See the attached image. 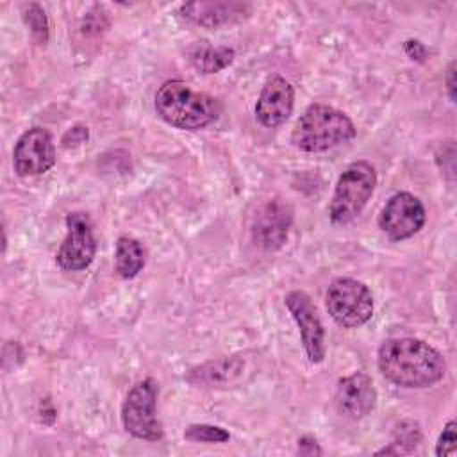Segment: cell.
Returning <instances> with one entry per match:
<instances>
[{
    "label": "cell",
    "mask_w": 457,
    "mask_h": 457,
    "mask_svg": "<svg viewBox=\"0 0 457 457\" xmlns=\"http://www.w3.org/2000/svg\"><path fill=\"white\" fill-rule=\"evenodd\" d=\"M12 164L20 177H34L48 171L55 164V145L50 132L43 127L25 130L14 145Z\"/></svg>",
    "instance_id": "10"
},
{
    "label": "cell",
    "mask_w": 457,
    "mask_h": 457,
    "mask_svg": "<svg viewBox=\"0 0 457 457\" xmlns=\"http://www.w3.org/2000/svg\"><path fill=\"white\" fill-rule=\"evenodd\" d=\"M427 220L425 207L418 196L407 191L395 193L378 214L380 230L393 241H403L418 234Z\"/></svg>",
    "instance_id": "7"
},
{
    "label": "cell",
    "mask_w": 457,
    "mask_h": 457,
    "mask_svg": "<svg viewBox=\"0 0 457 457\" xmlns=\"http://www.w3.org/2000/svg\"><path fill=\"white\" fill-rule=\"evenodd\" d=\"M403 50H405V54L412 59V61H423L425 59V55H427V48H425V45L421 43V41H418V39H407L405 41V45H403Z\"/></svg>",
    "instance_id": "24"
},
{
    "label": "cell",
    "mask_w": 457,
    "mask_h": 457,
    "mask_svg": "<svg viewBox=\"0 0 457 457\" xmlns=\"http://www.w3.org/2000/svg\"><path fill=\"white\" fill-rule=\"evenodd\" d=\"M68 234L59 246L57 264L64 271L86 270L96 253V239L91 218L84 211H73L66 216Z\"/></svg>",
    "instance_id": "8"
},
{
    "label": "cell",
    "mask_w": 457,
    "mask_h": 457,
    "mask_svg": "<svg viewBox=\"0 0 457 457\" xmlns=\"http://www.w3.org/2000/svg\"><path fill=\"white\" fill-rule=\"evenodd\" d=\"M284 303L298 325L302 345L309 362L318 364L325 359V328L311 296L303 291H289Z\"/></svg>",
    "instance_id": "9"
},
{
    "label": "cell",
    "mask_w": 457,
    "mask_h": 457,
    "mask_svg": "<svg viewBox=\"0 0 457 457\" xmlns=\"http://www.w3.org/2000/svg\"><path fill=\"white\" fill-rule=\"evenodd\" d=\"M295 107V89L280 75H271L255 104V118L262 127L275 129L287 121Z\"/></svg>",
    "instance_id": "12"
},
{
    "label": "cell",
    "mask_w": 457,
    "mask_h": 457,
    "mask_svg": "<svg viewBox=\"0 0 457 457\" xmlns=\"http://www.w3.org/2000/svg\"><path fill=\"white\" fill-rule=\"evenodd\" d=\"M375 186L377 171L371 162H350L336 182L334 195L328 205L330 221L336 225H346L353 221L366 207L368 200L373 195Z\"/></svg>",
    "instance_id": "4"
},
{
    "label": "cell",
    "mask_w": 457,
    "mask_h": 457,
    "mask_svg": "<svg viewBox=\"0 0 457 457\" xmlns=\"http://www.w3.org/2000/svg\"><path fill=\"white\" fill-rule=\"evenodd\" d=\"M293 223V207L282 198L268 200L255 212L252 225V239L262 250H278L289 234Z\"/></svg>",
    "instance_id": "11"
},
{
    "label": "cell",
    "mask_w": 457,
    "mask_h": 457,
    "mask_svg": "<svg viewBox=\"0 0 457 457\" xmlns=\"http://www.w3.org/2000/svg\"><path fill=\"white\" fill-rule=\"evenodd\" d=\"M114 261H116V271L121 278H134L145 268L146 252L137 239L121 236L116 241Z\"/></svg>",
    "instance_id": "17"
},
{
    "label": "cell",
    "mask_w": 457,
    "mask_h": 457,
    "mask_svg": "<svg viewBox=\"0 0 457 457\" xmlns=\"http://www.w3.org/2000/svg\"><path fill=\"white\" fill-rule=\"evenodd\" d=\"M23 20L30 29L32 37L39 45H45L48 41V20L45 9L39 4H27L23 7Z\"/></svg>",
    "instance_id": "19"
},
{
    "label": "cell",
    "mask_w": 457,
    "mask_h": 457,
    "mask_svg": "<svg viewBox=\"0 0 457 457\" xmlns=\"http://www.w3.org/2000/svg\"><path fill=\"white\" fill-rule=\"evenodd\" d=\"M336 409L350 420H361L370 414L377 403V389L364 371H355L339 378L336 387Z\"/></svg>",
    "instance_id": "13"
},
{
    "label": "cell",
    "mask_w": 457,
    "mask_h": 457,
    "mask_svg": "<svg viewBox=\"0 0 457 457\" xmlns=\"http://www.w3.org/2000/svg\"><path fill=\"white\" fill-rule=\"evenodd\" d=\"M218 98L191 89L182 80H168L155 93V111L171 127L200 130L221 114Z\"/></svg>",
    "instance_id": "2"
},
{
    "label": "cell",
    "mask_w": 457,
    "mask_h": 457,
    "mask_svg": "<svg viewBox=\"0 0 457 457\" xmlns=\"http://www.w3.org/2000/svg\"><path fill=\"white\" fill-rule=\"evenodd\" d=\"M325 307L330 318L345 328L364 325L373 314V295L357 278H334L325 295Z\"/></svg>",
    "instance_id": "5"
},
{
    "label": "cell",
    "mask_w": 457,
    "mask_h": 457,
    "mask_svg": "<svg viewBox=\"0 0 457 457\" xmlns=\"http://www.w3.org/2000/svg\"><path fill=\"white\" fill-rule=\"evenodd\" d=\"M184 437L187 441H195V443H225L230 439V434L216 425H205V423H195L189 425L184 430Z\"/></svg>",
    "instance_id": "20"
},
{
    "label": "cell",
    "mask_w": 457,
    "mask_h": 457,
    "mask_svg": "<svg viewBox=\"0 0 457 457\" xmlns=\"http://www.w3.org/2000/svg\"><path fill=\"white\" fill-rule=\"evenodd\" d=\"M355 137L353 121L339 109L327 104H311L296 120L291 143L309 154H320Z\"/></svg>",
    "instance_id": "3"
},
{
    "label": "cell",
    "mask_w": 457,
    "mask_h": 457,
    "mask_svg": "<svg viewBox=\"0 0 457 457\" xmlns=\"http://www.w3.org/2000/svg\"><path fill=\"white\" fill-rule=\"evenodd\" d=\"M159 387L154 378L139 380L127 393L121 405V423L123 428L145 441H159L164 436L162 425L155 416Z\"/></svg>",
    "instance_id": "6"
},
{
    "label": "cell",
    "mask_w": 457,
    "mask_h": 457,
    "mask_svg": "<svg viewBox=\"0 0 457 457\" xmlns=\"http://www.w3.org/2000/svg\"><path fill=\"white\" fill-rule=\"evenodd\" d=\"M455 452H457V423L452 420L443 427V432L439 434V439L436 443V455L448 457V455H455Z\"/></svg>",
    "instance_id": "21"
},
{
    "label": "cell",
    "mask_w": 457,
    "mask_h": 457,
    "mask_svg": "<svg viewBox=\"0 0 457 457\" xmlns=\"http://www.w3.org/2000/svg\"><path fill=\"white\" fill-rule=\"evenodd\" d=\"M107 27H109V20H107L105 12H104L98 5L93 7V9L84 16L82 32H84L86 36L100 34V32H104Z\"/></svg>",
    "instance_id": "22"
},
{
    "label": "cell",
    "mask_w": 457,
    "mask_h": 457,
    "mask_svg": "<svg viewBox=\"0 0 457 457\" xmlns=\"http://www.w3.org/2000/svg\"><path fill=\"white\" fill-rule=\"evenodd\" d=\"M180 12L200 27L218 29L246 20L252 5L246 2H189L180 5Z\"/></svg>",
    "instance_id": "14"
},
{
    "label": "cell",
    "mask_w": 457,
    "mask_h": 457,
    "mask_svg": "<svg viewBox=\"0 0 457 457\" xmlns=\"http://www.w3.org/2000/svg\"><path fill=\"white\" fill-rule=\"evenodd\" d=\"M446 91L452 102H455V61H452L446 68Z\"/></svg>",
    "instance_id": "26"
},
{
    "label": "cell",
    "mask_w": 457,
    "mask_h": 457,
    "mask_svg": "<svg viewBox=\"0 0 457 457\" xmlns=\"http://www.w3.org/2000/svg\"><path fill=\"white\" fill-rule=\"evenodd\" d=\"M234 48L228 46H212L209 41H196L189 50L187 57L191 66L204 75L218 73L225 70L234 61Z\"/></svg>",
    "instance_id": "16"
},
{
    "label": "cell",
    "mask_w": 457,
    "mask_h": 457,
    "mask_svg": "<svg viewBox=\"0 0 457 457\" xmlns=\"http://www.w3.org/2000/svg\"><path fill=\"white\" fill-rule=\"evenodd\" d=\"M377 364L389 382L407 389L434 386L446 371L443 355L416 337L386 339L378 348Z\"/></svg>",
    "instance_id": "1"
},
{
    "label": "cell",
    "mask_w": 457,
    "mask_h": 457,
    "mask_svg": "<svg viewBox=\"0 0 457 457\" xmlns=\"http://www.w3.org/2000/svg\"><path fill=\"white\" fill-rule=\"evenodd\" d=\"M87 136H89L87 127H84V125H75V127H71V129L62 136V146H66V148H70V146H79V145H82L84 141H87Z\"/></svg>",
    "instance_id": "23"
},
{
    "label": "cell",
    "mask_w": 457,
    "mask_h": 457,
    "mask_svg": "<svg viewBox=\"0 0 457 457\" xmlns=\"http://www.w3.org/2000/svg\"><path fill=\"white\" fill-rule=\"evenodd\" d=\"M298 453L302 455H320L321 453V448L318 446V441L312 437V436H302L298 439Z\"/></svg>",
    "instance_id": "25"
},
{
    "label": "cell",
    "mask_w": 457,
    "mask_h": 457,
    "mask_svg": "<svg viewBox=\"0 0 457 457\" xmlns=\"http://www.w3.org/2000/svg\"><path fill=\"white\" fill-rule=\"evenodd\" d=\"M245 370V361L239 357H220L204 362L189 371L187 382L196 386H220L236 380Z\"/></svg>",
    "instance_id": "15"
},
{
    "label": "cell",
    "mask_w": 457,
    "mask_h": 457,
    "mask_svg": "<svg viewBox=\"0 0 457 457\" xmlns=\"http://www.w3.org/2000/svg\"><path fill=\"white\" fill-rule=\"evenodd\" d=\"M421 443V428L418 421L412 420H402L395 425L393 430V443L387 448H382L377 452V455L382 453H411L416 450V446Z\"/></svg>",
    "instance_id": "18"
}]
</instances>
